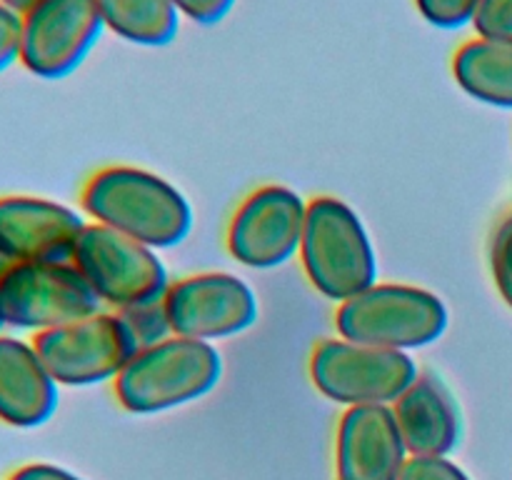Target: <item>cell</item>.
<instances>
[{
  "mask_svg": "<svg viewBox=\"0 0 512 480\" xmlns=\"http://www.w3.org/2000/svg\"><path fill=\"white\" fill-rule=\"evenodd\" d=\"M35 3H38V0H0V5H5V8H10L13 13H18V15H23L25 10L33 8Z\"/></svg>",
  "mask_w": 512,
  "mask_h": 480,
  "instance_id": "cell-26",
  "label": "cell"
},
{
  "mask_svg": "<svg viewBox=\"0 0 512 480\" xmlns=\"http://www.w3.org/2000/svg\"><path fill=\"white\" fill-rule=\"evenodd\" d=\"M20 63V15L0 5V73Z\"/></svg>",
  "mask_w": 512,
  "mask_h": 480,
  "instance_id": "cell-24",
  "label": "cell"
},
{
  "mask_svg": "<svg viewBox=\"0 0 512 480\" xmlns=\"http://www.w3.org/2000/svg\"><path fill=\"white\" fill-rule=\"evenodd\" d=\"M118 313H120V318L130 325L133 335L138 338L140 348H145V345H153V343H158V340L173 335L170 333L168 318H165L163 300L138 305V308L118 310Z\"/></svg>",
  "mask_w": 512,
  "mask_h": 480,
  "instance_id": "cell-19",
  "label": "cell"
},
{
  "mask_svg": "<svg viewBox=\"0 0 512 480\" xmlns=\"http://www.w3.org/2000/svg\"><path fill=\"white\" fill-rule=\"evenodd\" d=\"M85 223L38 195H0V253L10 263H70Z\"/></svg>",
  "mask_w": 512,
  "mask_h": 480,
  "instance_id": "cell-12",
  "label": "cell"
},
{
  "mask_svg": "<svg viewBox=\"0 0 512 480\" xmlns=\"http://www.w3.org/2000/svg\"><path fill=\"white\" fill-rule=\"evenodd\" d=\"M8 480H83L53 463H25L8 475Z\"/></svg>",
  "mask_w": 512,
  "mask_h": 480,
  "instance_id": "cell-25",
  "label": "cell"
},
{
  "mask_svg": "<svg viewBox=\"0 0 512 480\" xmlns=\"http://www.w3.org/2000/svg\"><path fill=\"white\" fill-rule=\"evenodd\" d=\"M220 375L223 358L213 343L168 335L138 348L115 378V395L128 413H163L208 395Z\"/></svg>",
  "mask_w": 512,
  "mask_h": 480,
  "instance_id": "cell-2",
  "label": "cell"
},
{
  "mask_svg": "<svg viewBox=\"0 0 512 480\" xmlns=\"http://www.w3.org/2000/svg\"><path fill=\"white\" fill-rule=\"evenodd\" d=\"M308 203L285 185L253 190L228 225V250L240 265L270 270L300 253Z\"/></svg>",
  "mask_w": 512,
  "mask_h": 480,
  "instance_id": "cell-11",
  "label": "cell"
},
{
  "mask_svg": "<svg viewBox=\"0 0 512 480\" xmlns=\"http://www.w3.org/2000/svg\"><path fill=\"white\" fill-rule=\"evenodd\" d=\"M398 430L413 458H448L460 440V415L433 375H418L393 405Z\"/></svg>",
  "mask_w": 512,
  "mask_h": 480,
  "instance_id": "cell-15",
  "label": "cell"
},
{
  "mask_svg": "<svg viewBox=\"0 0 512 480\" xmlns=\"http://www.w3.org/2000/svg\"><path fill=\"white\" fill-rule=\"evenodd\" d=\"M70 263L80 270L100 303L118 310L163 300L168 270L153 248L100 223H85Z\"/></svg>",
  "mask_w": 512,
  "mask_h": 480,
  "instance_id": "cell-5",
  "label": "cell"
},
{
  "mask_svg": "<svg viewBox=\"0 0 512 480\" xmlns=\"http://www.w3.org/2000/svg\"><path fill=\"white\" fill-rule=\"evenodd\" d=\"M470 25L478 38L512 45V0H480Z\"/></svg>",
  "mask_w": 512,
  "mask_h": 480,
  "instance_id": "cell-18",
  "label": "cell"
},
{
  "mask_svg": "<svg viewBox=\"0 0 512 480\" xmlns=\"http://www.w3.org/2000/svg\"><path fill=\"white\" fill-rule=\"evenodd\" d=\"M170 333L218 340L248 330L258 320V298L230 273H198L170 283L163 295Z\"/></svg>",
  "mask_w": 512,
  "mask_h": 480,
  "instance_id": "cell-10",
  "label": "cell"
},
{
  "mask_svg": "<svg viewBox=\"0 0 512 480\" xmlns=\"http://www.w3.org/2000/svg\"><path fill=\"white\" fill-rule=\"evenodd\" d=\"M3 328H5V323H3V318H0V335H3Z\"/></svg>",
  "mask_w": 512,
  "mask_h": 480,
  "instance_id": "cell-28",
  "label": "cell"
},
{
  "mask_svg": "<svg viewBox=\"0 0 512 480\" xmlns=\"http://www.w3.org/2000/svg\"><path fill=\"white\" fill-rule=\"evenodd\" d=\"M340 338L388 350L425 348L448 328V310L435 293L415 285L375 283L338 305Z\"/></svg>",
  "mask_w": 512,
  "mask_h": 480,
  "instance_id": "cell-4",
  "label": "cell"
},
{
  "mask_svg": "<svg viewBox=\"0 0 512 480\" xmlns=\"http://www.w3.org/2000/svg\"><path fill=\"white\" fill-rule=\"evenodd\" d=\"M453 78L470 98L512 108V45L468 40L453 55Z\"/></svg>",
  "mask_w": 512,
  "mask_h": 480,
  "instance_id": "cell-16",
  "label": "cell"
},
{
  "mask_svg": "<svg viewBox=\"0 0 512 480\" xmlns=\"http://www.w3.org/2000/svg\"><path fill=\"white\" fill-rule=\"evenodd\" d=\"M300 260L313 288L340 303L378 283V258L363 220L333 195L308 203Z\"/></svg>",
  "mask_w": 512,
  "mask_h": 480,
  "instance_id": "cell-3",
  "label": "cell"
},
{
  "mask_svg": "<svg viewBox=\"0 0 512 480\" xmlns=\"http://www.w3.org/2000/svg\"><path fill=\"white\" fill-rule=\"evenodd\" d=\"M10 265H13V263H10V260H8V258H5V255H3V253H0V275H3V273H5V270H8V268H10Z\"/></svg>",
  "mask_w": 512,
  "mask_h": 480,
  "instance_id": "cell-27",
  "label": "cell"
},
{
  "mask_svg": "<svg viewBox=\"0 0 512 480\" xmlns=\"http://www.w3.org/2000/svg\"><path fill=\"white\" fill-rule=\"evenodd\" d=\"M310 378L325 398L350 408L393 405L418 378V368L403 350L325 338L310 355Z\"/></svg>",
  "mask_w": 512,
  "mask_h": 480,
  "instance_id": "cell-6",
  "label": "cell"
},
{
  "mask_svg": "<svg viewBox=\"0 0 512 480\" xmlns=\"http://www.w3.org/2000/svg\"><path fill=\"white\" fill-rule=\"evenodd\" d=\"M33 345L58 385L85 388L115 380L138 353V338L120 313H95L33 335Z\"/></svg>",
  "mask_w": 512,
  "mask_h": 480,
  "instance_id": "cell-8",
  "label": "cell"
},
{
  "mask_svg": "<svg viewBox=\"0 0 512 480\" xmlns=\"http://www.w3.org/2000/svg\"><path fill=\"white\" fill-rule=\"evenodd\" d=\"M408 448L390 405H355L345 410L335 443L338 480H398Z\"/></svg>",
  "mask_w": 512,
  "mask_h": 480,
  "instance_id": "cell-13",
  "label": "cell"
},
{
  "mask_svg": "<svg viewBox=\"0 0 512 480\" xmlns=\"http://www.w3.org/2000/svg\"><path fill=\"white\" fill-rule=\"evenodd\" d=\"M103 25L118 38L145 48L173 43L180 13L170 0H95Z\"/></svg>",
  "mask_w": 512,
  "mask_h": 480,
  "instance_id": "cell-17",
  "label": "cell"
},
{
  "mask_svg": "<svg viewBox=\"0 0 512 480\" xmlns=\"http://www.w3.org/2000/svg\"><path fill=\"white\" fill-rule=\"evenodd\" d=\"M103 30L95 0H38L20 15V65L35 78H65L83 65Z\"/></svg>",
  "mask_w": 512,
  "mask_h": 480,
  "instance_id": "cell-9",
  "label": "cell"
},
{
  "mask_svg": "<svg viewBox=\"0 0 512 480\" xmlns=\"http://www.w3.org/2000/svg\"><path fill=\"white\" fill-rule=\"evenodd\" d=\"M180 15L198 25H218L235 8V0H170Z\"/></svg>",
  "mask_w": 512,
  "mask_h": 480,
  "instance_id": "cell-23",
  "label": "cell"
},
{
  "mask_svg": "<svg viewBox=\"0 0 512 480\" xmlns=\"http://www.w3.org/2000/svg\"><path fill=\"white\" fill-rule=\"evenodd\" d=\"M478 5L480 0H415L418 13L440 30H458L468 25Z\"/></svg>",
  "mask_w": 512,
  "mask_h": 480,
  "instance_id": "cell-20",
  "label": "cell"
},
{
  "mask_svg": "<svg viewBox=\"0 0 512 480\" xmlns=\"http://www.w3.org/2000/svg\"><path fill=\"white\" fill-rule=\"evenodd\" d=\"M398 480H470L463 468L448 458H413L410 455Z\"/></svg>",
  "mask_w": 512,
  "mask_h": 480,
  "instance_id": "cell-22",
  "label": "cell"
},
{
  "mask_svg": "<svg viewBox=\"0 0 512 480\" xmlns=\"http://www.w3.org/2000/svg\"><path fill=\"white\" fill-rule=\"evenodd\" d=\"M85 213L148 248H173L193 228L185 195L160 175L128 165L98 170L80 193Z\"/></svg>",
  "mask_w": 512,
  "mask_h": 480,
  "instance_id": "cell-1",
  "label": "cell"
},
{
  "mask_svg": "<svg viewBox=\"0 0 512 480\" xmlns=\"http://www.w3.org/2000/svg\"><path fill=\"white\" fill-rule=\"evenodd\" d=\"M490 268L500 295L512 308V213L495 230L490 245Z\"/></svg>",
  "mask_w": 512,
  "mask_h": 480,
  "instance_id": "cell-21",
  "label": "cell"
},
{
  "mask_svg": "<svg viewBox=\"0 0 512 480\" xmlns=\"http://www.w3.org/2000/svg\"><path fill=\"white\" fill-rule=\"evenodd\" d=\"M100 313V298L73 263H13L0 275V318L8 328L43 330Z\"/></svg>",
  "mask_w": 512,
  "mask_h": 480,
  "instance_id": "cell-7",
  "label": "cell"
},
{
  "mask_svg": "<svg viewBox=\"0 0 512 480\" xmlns=\"http://www.w3.org/2000/svg\"><path fill=\"white\" fill-rule=\"evenodd\" d=\"M58 388L33 340L0 335V423L40 428L58 408Z\"/></svg>",
  "mask_w": 512,
  "mask_h": 480,
  "instance_id": "cell-14",
  "label": "cell"
}]
</instances>
